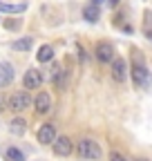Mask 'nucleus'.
Returning <instances> with one entry per match:
<instances>
[{"label": "nucleus", "mask_w": 152, "mask_h": 161, "mask_svg": "<svg viewBox=\"0 0 152 161\" xmlns=\"http://www.w3.org/2000/svg\"><path fill=\"white\" fill-rule=\"evenodd\" d=\"M134 54H137V56H134V63H132V80H134L139 87H148V85L152 83V76H150L148 67L143 65L139 52H134Z\"/></svg>", "instance_id": "nucleus-1"}, {"label": "nucleus", "mask_w": 152, "mask_h": 161, "mask_svg": "<svg viewBox=\"0 0 152 161\" xmlns=\"http://www.w3.org/2000/svg\"><path fill=\"white\" fill-rule=\"evenodd\" d=\"M76 152H79L81 159H99L101 157V146L92 139H81L79 146H76Z\"/></svg>", "instance_id": "nucleus-2"}, {"label": "nucleus", "mask_w": 152, "mask_h": 161, "mask_svg": "<svg viewBox=\"0 0 152 161\" xmlns=\"http://www.w3.org/2000/svg\"><path fill=\"white\" fill-rule=\"evenodd\" d=\"M29 105H31V98H29L27 90H25V92H16V94H11L9 101H7V108H9L11 112H25Z\"/></svg>", "instance_id": "nucleus-3"}, {"label": "nucleus", "mask_w": 152, "mask_h": 161, "mask_svg": "<svg viewBox=\"0 0 152 161\" xmlns=\"http://www.w3.org/2000/svg\"><path fill=\"white\" fill-rule=\"evenodd\" d=\"M117 52H114V45L107 43V40H101V43H96V47H94V56H96V60H101V63H112Z\"/></svg>", "instance_id": "nucleus-4"}, {"label": "nucleus", "mask_w": 152, "mask_h": 161, "mask_svg": "<svg viewBox=\"0 0 152 161\" xmlns=\"http://www.w3.org/2000/svg\"><path fill=\"white\" fill-rule=\"evenodd\" d=\"M112 78L117 83H125V78H128V63L121 56H117L112 60Z\"/></svg>", "instance_id": "nucleus-5"}, {"label": "nucleus", "mask_w": 152, "mask_h": 161, "mask_svg": "<svg viewBox=\"0 0 152 161\" xmlns=\"http://www.w3.org/2000/svg\"><path fill=\"white\" fill-rule=\"evenodd\" d=\"M41 83H43V74L38 72V69H27L25 72V76H23V87L25 90H36V87H41Z\"/></svg>", "instance_id": "nucleus-6"}, {"label": "nucleus", "mask_w": 152, "mask_h": 161, "mask_svg": "<svg viewBox=\"0 0 152 161\" xmlns=\"http://www.w3.org/2000/svg\"><path fill=\"white\" fill-rule=\"evenodd\" d=\"M52 150H54L56 157H69L72 150H74V146H72V141L67 136H61V139H56L52 143Z\"/></svg>", "instance_id": "nucleus-7"}, {"label": "nucleus", "mask_w": 152, "mask_h": 161, "mask_svg": "<svg viewBox=\"0 0 152 161\" xmlns=\"http://www.w3.org/2000/svg\"><path fill=\"white\" fill-rule=\"evenodd\" d=\"M56 141V128L52 123H45L41 125V130H38V143H43V146H52Z\"/></svg>", "instance_id": "nucleus-8"}, {"label": "nucleus", "mask_w": 152, "mask_h": 161, "mask_svg": "<svg viewBox=\"0 0 152 161\" xmlns=\"http://www.w3.org/2000/svg\"><path fill=\"white\" fill-rule=\"evenodd\" d=\"M34 108H36L38 114H47L52 110V96L47 92H38L36 98H34Z\"/></svg>", "instance_id": "nucleus-9"}, {"label": "nucleus", "mask_w": 152, "mask_h": 161, "mask_svg": "<svg viewBox=\"0 0 152 161\" xmlns=\"http://www.w3.org/2000/svg\"><path fill=\"white\" fill-rule=\"evenodd\" d=\"M14 80V65L11 63H0V87H7Z\"/></svg>", "instance_id": "nucleus-10"}, {"label": "nucleus", "mask_w": 152, "mask_h": 161, "mask_svg": "<svg viewBox=\"0 0 152 161\" xmlns=\"http://www.w3.org/2000/svg\"><path fill=\"white\" fill-rule=\"evenodd\" d=\"M27 9V3H5L0 0V11L3 14H23Z\"/></svg>", "instance_id": "nucleus-11"}, {"label": "nucleus", "mask_w": 152, "mask_h": 161, "mask_svg": "<svg viewBox=\"0 0 152 161\" xmlns=\"http://www.w3.org/2000/svg\"><path fill=\"white\" fill-rule=\"evenodd\" d=\"M9 132L11 134H16V136H25V132H27V121L25 119H14L11 123H9Z\"/></svg>", "instance_id": "nucleus-12"}, {"label": "nucleus", "mask_w": 152, "mask_h": 161, "mask_svg": "<svg viewBox=\"0 0 152 161\" xmlns=\"http://www.w3.org/2000/svg\"><path fill=\"white\" fill-rule=\"evenodd\" d=\"M31 45H34V38H31V36H25V38L14 40V43H11V49H16V52H29Z\"/></svg>", "instance_id": "nucleus-13"}, {"label": "nucleus", "mask_w": 152, "mask_h": 161, "mask_svg": "<svg viewBox=\"0 0 152 161\" xmlns=\"http://www.w3.org/2000/svg\"><path fill=\"white\" fill-rule=\"evenodd\" d=\"M99 16H101V11H99V5H87L85 9H83V18L87 20V23H96L99 20Z\"/></svg>", "instance_id": "nucleus-14"}, {"label": "nucleus", "mask_w": 152, "mask_h": 161, "mask_svg": "<svg viewBox=\"0 0 152 161\" xmlns=\"http://www.w3.org/2000/svg\"><path fill=\"white\" fill-rule=\"evenodd\" d=\"M52 58H54V49H52V45H43L41 49H38V54H36V60H38V63H49Z\"/></svg>", "instance_id": "nucleus-15"}, {"label": "nucleus", "mask_w": 152, "mask_h": 161, "mask_svg": "<svg viewBox=\"0 0 152 161\" xmlns=\"http://www.w3.org/2000/svg\"><path fill=\"white\" fill-rule=\"evenodd\" d=\"M3 157H5V161H25V154L18 148H7L3 152Z\"/></svg>", "instance_id": "nucleus-16"}, {"label": "nucleus", "mask_w": 152, "mask_h": 161, "mask_svg": "<svg viewBox=\"0 0 152 161\" xmlns=\"http://www.w3.org/2000/svg\"><path fill=\"white\" fill-rule=\"evenodd\" d=\"M143 18H145V20H143V34H145V38L152 40V11L148 9V11L143 14Z\"/></svg>", "instance_id": "nucleus-17"}, {"label": "nucleus", "mask_w": 152, "mask_h": 161, "mask_svg": "<svg viewBox=\"0 0 152 161\" xmlns=\"http://www.w3.org/2000/svg\"><path fill=\"white\" fill-rule=\"evenodd\" d=\"M110 161H128V159H125L121 152H112V154H110Z\"/></svg>", "instance_id": "nucleus-18"}, {"label": "nucleus", "mask_w": 152, "mask_h": 161, "mask_svg": "<svg viewBox=\"0 0 152 161\" xmlns=\"http://www.w3.org/2000/svg\"><path fill=\"white\" fill-rule=\"evenodd\" d=\"M76 56H79V60H81V63L85 60V52H83V47H81V45H76Z\"/></svg>", "instance_id": "nucleus-19"}, {"label": "nucleus", "mask_w": 152, "mask_h": 161, "mask_svg": "<svg viewBox=\"0 0 152 161\" xmlns=\"http://www.w3.org/2000/svg\"><path fill=\"white\" fill-rule=\"evenodd\" d=\"M5 108H7V98H5L3 94H0V114L5 112Z\"/></svg>", "instance_id": "nucleus-20"}, {"label": "nucleus", "mask_w": 152, "mask_h": 161, "mask_svg": "<svg viewBox=\"0 0 152 161\" xmlns=\"http://www.w3.org/2000/svg\"><path fill=\"white\" fill-rule=\"evenodd\" d=\"M107 3H110V7H119L121 0H107Z\"/></svg>", "instance_id": "nucleus-21"}, {"label": "nucleus", "mask_w": 152, "mask_h": 161, "mask_svg": "<svg viewBox=\"0 0 152 161\" xmlns=\"http://www.w3.org/2000/svg\"><path fill=\"white\" fill-rule=\"evenodd\" d=\"M92 3H94V5H101V3H103V0H92Z\"/></svg>", "instance_id": "nucleus-22"}, {"label": "nucleus", "mask_w": 152, "mask_h": 161, "mask_svg": "<svg viewBox=\"0 0 152 161\" xmlns=\"http://www.w3.org/2000/svg\"><path fill=\"white\" fill-rule=\"evenodd\" d=\"M137 161H148V159H137Z\"/></svg>", "instance_id": "nucleus-23"}]
</instances>
